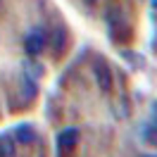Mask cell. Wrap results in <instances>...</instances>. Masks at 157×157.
Segmentation results:
<instances>
[{"label": "cell", "mask_w": 157, "mask_h": 157, "mask_svg": "<svg viewBox=\"0 0 157 157\" xmlns=\"http://www.w3.org/2000/svg\"><path fill=\"white\" fill-rule=\"evenodd\" d=\"M107 29H109V38L121 43L124 38H128V24L124 19V12L119 7L107 10Z\"/></svg>", "instance_id": "1"}, {"label": "cell", "mask_w": 157, "mask_h": 157, "mask_svg": "<svg viewBox=\"0 0 157 157\" xmlns=\"http://www.w3.org/2000/svg\"><path fill=\"white\" fill-rule=\"evenodd\" d=\"M45 45H48V31L43 26H33L24 36V50H26L29 57H38L40 52L45 50Z\"/></svg>", "instance_id": "2"}, {"label": "cell", "mask_w": 157, "mask_h": 157, "mask_svg": "<svg viewBox=\"0 0 157 157\" xmlns=\"http://www.w3.org/2000/svg\"><path fill=\"white\" fill-rule=\"evenodd\" d=\"M93 76H95V83H98V88L102 93H107L112 88V71H109L107 64H102V62H95V67H93Z\"/></svg>", "instance_id": "3"}, {"label": "cell", "mask_w": 157, "mask_h": 157, "mask_svg": "<svg viewBox=\"0 0 157 157\" xmlns=\"http://www.w3.org/2000/svg\"><path fill=\"white\" fill-rule=\"evenodd\" d=\"M67 29H64V26H55V29H50L48 31V43L50 45H52V50H55V52H62V50L67 48Z\"/></svg>", "instance_id": "4"}, {"label": "cell", "mask_w": 157, "mask_h": 157, "mask_svg": "<svg viewBox=\"0 0 157 157\" xmlns=\"http://www.w3.org/2000/svg\"><path fill=\"white\" fill-rule=\"evenodd\" d=\"M78 143V128L76 126H69L64 128L62 133L57 136V147H59V152H64V150H71V147Z\"/></svg>", "instance_id": "5"}, {"label": "cell", "mask_w": 157, "mask_h": 157, "mask_svg": "<svg viewBox=\"0 0 157 157\" xmlns=\"http://www.w3.org/2000/svg\"><path fill=\"white\" fill-rule=\"evenodd\" d=\"M19 93H21V100L24 102H31V100L36 98V93H38V86H36V81L26 74H21L19 78Z\"/></svg>", "instance_id": "6"}, {"label": "cell", "mask_w": 157, "mask_h": 157, "mask_svg": "<svg viewBox=\"0 0 157 157\" xmlns=\"http://www.w3.org/2000/svg\"><path fill=\"white\" fill-rule=\"evenodd\" d=\"M14 143H21V145H26V143H33V138H36V131L31 124H19V126H14Z\"/></svg>", "instance_id": "7"}, {"label": "cell", "mask_w": 157, "mask_h": 157, "mask_svg": "<svg viewBox=\"0 0 157 157\" xmlns=\"http://www.w3.org/2000/svg\"><path fill=\"white\" fill-rule=\"evenodd\" d=\"M17 147H14V138L7 133H0V157H14Z\"/></svg>", "instance_id": "8"}, {"label": "cell", "mask_w": 157, "mask_h": 157, "mask_svg": "<svg viewBox=\"0 0 157 157\" xmlns=\"http://www.w3.org/2000/svg\"><path fill=\"white\" fill-rule=\"evenodd\" d=\"M21 64H24V69H26V71H24L26 76H31V78H38V76H43V64H40V62H36V59L26 57L24 62H21Z\"/></svg>", "instance_id": "9"}]
</instances>
